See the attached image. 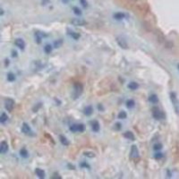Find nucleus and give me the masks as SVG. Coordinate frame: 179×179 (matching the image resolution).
Returning <instances> with one entry per match:
<instances>
[{
  "mask_svg": "<svg viewBox=\"0 0 179 179\" xmlns=\"http://www.w3.org/2000/svg\"><path fill=\"white\" fill-rule=\"evenodd\" d=\"M82 91H83V87L81 83L77 82L74 85V91H73V99L74 100H76L78 99L82 93Z\"/></svg>",
  "mask_w": 179,
  "mask_h": 179,
  "instance_id": "nucleus-1",
  "label": "nucleus"
},
{
  "mask_svg": "<svg viewBox=\"0 0 179 179\" xmlns=\"http://www.w3.org/2000/svg\"><path fill=\"white\" fill-rule=\"evenodd\" d=\"M152 117L156 120H161L165 117V115L158 107H152Z\"/></svg>",
  "mask_w": 179,
  "mask_h": 179,
  "instance_id": "nucleus-2",
  "label": "nucleus"
},
{
  "mask_svg": "<svg viewBox=\"0 0 179 179\" xmlns=\"http://www.w3.org/2000/svg\"><path fill=\"white\" fill-rule=\"evenodd\" d=\"M116 40H117V45H118L121 49H123V50H126V49H128L127 41H126V38H125L124 36H118V37H117Z\"/></svg>",
  "mask_w": 179,
  "mask_h": 179,
  "instance_id": "nucleus-3",
  "label": "nucleus"
},
{
  "mask_svg": "<svg viewBox=\"0 0 179 179\" xmlns=\"http://www.w3.org/2000/svg\"><path fill=\"white\" fill-rule=\"evenodd\" d=\"M70 131L73 133H83L85 131V125L83 124H75L70 126Z\"/></svg>",
  "mask_w": 179,
  "mask_h": 179,
  "instance_id": "nucleus-4",
  "label": "nucleus"
},
{
  "mask_svg": "<svg viewBox=\"0 0 179 179\" xmlns=\"http://www.w3.org/2000/svg\"><path fill=\"white\" fill-rule=\"evenodd\" d=\"M14 106H15V104H14V100L9 99V98L5 99V109L8 112H12L14 110Z\"/></svg>",
  "mask_w": 179,
  "mask_h": 179,
  "instance_id": "nucleus-5",
  "label": "nucleus"
},
{
  "mask_svg": "<svg viewBox=\"0 0 179 179\" xmlns=\"http://www.w3.org/2000/svg\"><path fill=\"white\" fill-rule=\"evenodd\" d=\"M170 100L174 105V107L176 109V112L179 115V101L177 98V94L175 92H171L170 93Z\"/></svg>",
  "mask_w": 179,
  "mask_h": 179,
  "instance_id": "nucleus-6",
  "label": "nucleus"
},
{
  "mask_svg": "<svg viewBox=\"0 0 179 179\" xmlns=\"http://www.w3.org/2000/svg\"><path fill=\"white\" fill-rule=\"evenodd\" d=\"M139 158V151L136 145H133L130 151V158L131 159H135Z\"/></svg>",
  "mask_w": 179,
  "mask_h": 179,
  "instance_id": "nucleus-7",
  "label": "nucleus"
},
{
  "mask_svg": "<svg viewBox=\"0 0 179 179\" xmlns=\"http://www.w3.org/2000/svg\"><path fill=\"white\" fill-rule=\"evenodd\" d=\"M71 24L75 26H84L87 24V22L82 18H73L71 20Z\"/></svg>",
  "mask_w": 179,
  "mask_h": 179,
  "instance_id": "nucleus-8",
  "label": "nucleus"
},
{
  "mask_svg": "<svg viewBox=\"0 0 179 179\" xmlns=\"http://www.w3.org/2000/svg\"><path fill=\"white\" fill-rule=\"evenodd\" d=\"M22 132L26 134V135H30V136H32L33 133H32V131L30 127V126L27 124V123H24L23 124V126H22Z\"/></svg>",
  "mask_w": 179,
  "mask_h": 179,
  "instance_id": "nucleus-9",
  "label": "nucleus"
},
{
  "mask_svg": "<svg viewBox=\"0 0 179 179\" xmlns=\"http://www.w3.org/2000/svg\"><path fill=\"white\" fill-rule=\"evenodd\" d=\"M14 44H15L16 47H18V48H19L20 50H24L25 49V42H24V40L23 39H21V38L16 39L15 41H14Z\"/></svg>",
  "mask_w": 179,
  "mask_h": 179,
  "instance_id": "nucleus-10",
  "label": "nucleus"
},
{
  "mask_svg": "<svg viewBox=\"0 0 179 179\" xmlns=\"http://www.w3.org/2000/svg\"><path fill=\"white\" fill-rule=\"evenodd\" d=\"M8 151V144L6 142H0V154H5Z\"/></svg>",
  "mask_w": 179,
  "mask_h": 179,
  "instance_id": "nucleus-11",
  "label": "nucleus"
},
{
  "mask_svg": "<svg viewBox=\"0 0 179 179\" xmlns=\"http://www.w3.org/2000/svg\"><path fill=\"white\" fill-rule=\"evenodd\" d=\"M91 129H92L93 132L98 133V132L100 131V124H99L98 121H96V120L91 121Z\"/></svg>",
  "mask_w": 179,
  "mask_h": 179,
  "instance_id": "nucleus-12",
  "label": "nucleus"
},
{
  "mask_svg": "<svg viewBox=\"0 0 179 179\" xmlns=\"http://www.w3.org/2000/svg\"><path fill=\"white\" fill-rule=\"evenodd\" d=\"M35 174H36V176L39 177V178H45V176H46V173H45V171L44 170H42V169H40V168H36L35 169Z\"/></svg>",
  "mask_w": 179,
  "mask_h": 179,
  "instance_id": "nucleus-13",
  "label": "nucleus"
},
{
  "mask_svg": "<svg viewBox=\"0 0 179 179\" xmlns=\"http://www.w3.org/2000/svg\"><path fill=\"white\" fill-rule=\"evenodd\" d=\"M83 113H84V115L87 116V117L91 116L92 113H93V107H92L91 106H87V107H85V108H84V110H83Z\"/></svg>",
  "mask_w": 179,
  "mask_h": 179,
  "instance_id": "nucleus-14",
  "label": "nucleus"
},
{
  "mask_svg": "<svg viewBox=\"0 0 179 179\" xmlns=\"http://www.w3.org/2000/svg\"><path fill=\"white\" fill-rule=\"evenodd\" d=\"M123 136H124L125 138H126L127 140H130V141H134V140H135V137H134L133 133L131 131H127V132L124 133H123Z\"/></svg>",
  "mask_w": 179,
  "mask_h": 179,
  "instance_id": "nucleus-15",
  "label": "nucleus"
},
{
  "mask_svg": "<svg viewBox=\"0 0 179 179\" xmlns=\"http://www.w3.org/2000/svg\"><path fill=\"white\" fill-rule=\"evenodd\" d=\"M59 140H60V142L63 144V145H65V146H68L69 145V141L67 140V138L66 137V136H64V135H60L59 136Z\"/></svg>",
  "mask_w": 179,
  "mask_h": 179,
  "instance_id": "nucleus-16",
  "label": "nucleus"
},
{
  "mask_svg": "<svg viewBox=\"0 0 179 179\" xmlns=\"http://www.w3.org/2000/svg\"><path fill=\"white\" fill-rule=\"evenodd\" d=\"M126 14H124V13H121V12H119V13H116L115 14H114V18L115 19H117V20H122V19H125L126 18Z\"/></svg>",
  "mask_w": 179,
  "mask_h": 179,
  "instance_id": "nucleus-17",
  "label": "nucleus"
},
{
  "mask_svg": "<svg viewBox=\"0 0 179 179\" xmlns=\"http://www.w3.org/2000/svg\"><path fill=\"white\" fill-rule=\"evenodd\" d=\"M128 88L132 91H135L139 88V84L135 82H131L129 84H128Z\"/></svg>",
  "mask_w": 179,
  "mask_h": 179,
  "instance_id": "nucleus-18",
  "label": "nucleus"
},
{
  "mask_svg": "<svg viewBox=\"0 0 179 179\" xmlns=\"http://www.w3.org/2000/svg\"><path fill=\"white\" fill-rule=\"evenodd\" d=\"M149 101H150V102L153 103V104H156V103L158 102V96H157V95L152 94V95H151V96L149 97Z\"/></svg>",
  "mask_w": 179,
  "mask_h": 179,
  "instance_id": "nucleus-19",
  "label": "nucleus"
},
{
  "mask_svg": "<svg viewBox=\"0 0 179 179\" xmlns=\"http://www.w3.org/2000/svg\"><path fill=\"white\" fill-rule=\"evenodd\" d=\"M7 119H8V117H7V115H6L5 113H2V114L0 115V123H1V124L5 123V122L7 121Z\"/></svg>",
  "mask_w": 179,
  "mask_h": 179,
  "instance_id": "nucleus-20",
  "label": "nucleus"
},
{
  "mask_svg": "<svg viewBox=\"0 0 179 179\" xmlns=\"http://www.w3.org/2000/svg\"><path fill=\"white\" fill-rule=\"evenodd\" d=\"M62 45H63V40H61V39L56 40L54 42V47H55V49H58V48H60Z\"/></svg>",
  "mask_w": 179,
  "mask_h": 179,
  "instance_id": "nucleus-21",
  "label": "nucleus"
},
{
  "mask_svg": "<svg viewBox=\"0 0 179 179\" xmlns=\"http://www.w3.org/2000/svg\"><path fill=\"white\" fill-rule=\"evenodd\" d=\"M68 34L74 39V40H79L80 39V37H81V35L79 34V33H76V32H74V31H70V32H68Z\"/></svg>",
  "mask_w": 179,
  "mask_h": 179,
  "instance_id": "nucleus-22",
  "label": "nucleus"
},
{
  "mask_svg": "<svg viewBox=\"0 0 179 179\" xmlns=\"http://www.w3.org/2000/svg\"><path fill=\"white\" fill-rule=\"evenodd\" d=\"M52 50H53V47L51 45H50V44H48V45H46L44 47V51H45L46 54H50L52 52Z\"/></svg>",
  "mask_w": 179,
  "mask_h": 179,
  "instance_id": "nucleus-23",
  "label": "nucleus"
},
{
  "mask_svg": "<svg viewBox=\"0 0 179 179\" xmlns=\"http://www.w3.org/2000/svg\"><path fill=\"white\" fill-rule=\"evenodd\" d=\"M126 107H127L128 108H132V107H134L135 102H134L133 100H128L127 101H126Z\"/></svg>",
  "mask_w": 179,
  "mask_h": 179,
  "instance_id": "nucleus-24",
  "label": "nucleus"
},
{
  "mask_svg": "<svg viewBox=\"0 0 179 179\" xmlns=\"http://www.w3.org/2000/svg\"><path fill=\"white\" fill-rule=\"evenodd\" d=\"M20 155H21L23 158H28V157H29L28 152H27V150H26L25 148L21 149V151H20Z\"/></svg>",
  "mask_w": 179,
  "mask_h": 179,
  "instance_id": "nucleus-25",
  "label": "nucleus"
},
{
  "mask_svg": "<svg viewBox=\"0 0 179 179\" xmlns=\"http://www.w3.org/2000/svg\"><path fill=\"white\" fill-rule=\"evenodd\" d=\"M117 117H118L119 119H125V118L127 117V114L125 111H121V112H119V114H118Z\"/></svg>",
  "mask_w": 179,
  "mask_h": 179,
  "instance_id": "nucleus-26",
  "label": "nucleus"
},
{
  "mask_svg": "<svg viewBox=\"0 0 179 179\" xmlns=\"http://www.w3.org/2000/svg\"><path fill=\"white\" fill-rule=\"evenodd\" d=\"M83 156H85V157H87V158H94L96 155H95L94 152H83Z\"/></svg>",
  "mask_w": 179,
  "mask_h": 179,
  "instance_id": "nucleus-27",
  "label": "nucleus"
},
{
  "mask_svg": "<svg viewBox=\"0 0 179 179\" xmlns=\"http://www.w3.org/2000/svg\"><path fill=\"white\" fill-rule=\"evenodd\" d=\"M7 80H8L9 82H14V81H15V75H14L13 73H9V74L7 75Z\"/></svg>",
  "mask_w": 179,
  "mask_h": 179,
  "instance_id": "nucleus-28",
  "label": "nucleus"
},
{
  "mask_svg": "<svg viewBox=\"0 0 179 179\" xmlns=\"http://www.w3.org/2000/svg\"><path fill=\"white\" fill-rule=\"evenodd\" d=\"M35 38H36V41H37V43H41V37H40V33H39V32H36L35 33Z\"/></svg>",
  "mask_w": 179,
  "mask_h": 179,
  "instance_id": "nucleus-29",
  "label": "nucleus"
},
{
  "mask_svg": "<svg viewBox=\"0 0 179 179\" xmlns=\"http://www.w3.org/2000/svg\"><path fill=\"white\" fill-rule=\"evenodd\" d=\"M73 10H74V13H75L76 15H82V12L78 7H74Z\"/></svg>",
  "mask_w": 179,
  "mask_h": 179,
  "instance_id": "nucleus-30",
  "label": "nucleus"
},
{
  "mask_svg": "<svg viewBox=\"0 0 179 179\" xmlns=\"http://www.w3.org/2000/svg\"><path fill=\"white\" fill-rule=\"evenodd\" d=\"M153 149L155 151H159V150H161V149H162V144H161V143H156V144L154 145Z\"/></svg>",
  "mask_w": 179,
  "mask_h": 179,
  "instance_id": "nucleus-31",
  "label": "nucleus"
},
{
  "mask_svg": "<svg viewBox=\"0 0 179 179\" xmlns=\"http://www.w3.org/2000/svg\"><path fill=\"white\" fill-rule=\"evenodd\" d=\"M163 157V154L160 153V152H158V153H156L154 155V158H156V159H159V158H161Z\"/></svg>",
  "mask_w": 179,
  "mask_h": 179,
  "instance_id": "nucleus-32",
  "label": "nucleus"
},
{
  "mask_svg": "<svg viewBox=\"0 0 179 179\" xmlns=\"http://www.w3.org/2000/svg\"><path fill=\"white\" fill-rule=\"evenodd\" d=\"M80 2H81V4H82V5L83 6V7H87L88 6V2L86 1V0H80Z\"/></svg>",
  "mask_w": 179,
  "mask_h": 179,
  "instance_id": "nucleus-33",
  "label": "nucleus"
},
{
  "mask_svg": "<svg viewBox=\"0 0 179 179\" xmlns=\"http://www.w3.org/2000/svg\"><path fill=\"white\" fill-rule=\"evenodd\" d=\"M80 167L81 168H90V166L86 163H81L80 164Z\"/></svg>",
  "mask_w": 179,
  "mask_h": 179,
  "instance_id": "nucleus-34",
  "label": "nucleus"
},
{
  "mask_svg": "<svg viewBox=\"0 0 179 179\" xmlns=\"http://www.w3.org/2000/svg\"><path fill=\"white\" fill-rule=\"evenodd\" d=\"M116 127H117V130H120V129L122 128V126H121V124H120V123H117V124H116Z\"/></svg>",
  "mask_w": 179,
  "mask_h": 179,
  "instance_id": "nucleus-35",
  "label": "nucleus"
},
{
  "mask_svg": "<svg viewBox=\"0 0 179 179\" xmlns=\"http://www.w3.org/2000/svg\"><path fill=\"white\" fill-rule=\"evenodd\" d=\"M52 178H58V179H61L62 177H58V174H54V177H52Z\"/></svg>",
  "mask_w": 179,
  "mask_h": 179,
  "instance_id": "nucleus-36",
  "label": "nucleus"
},
{
  "mask_svg": "<svg viewBox=\"0 0 179 179\" xmlns=\"http://www.w3.org/2000/svg\"><path fill=\"white\" fill-rule=\"evenodd\" d=\"M69 1H71V0H62V2H63V3H65V4H67Z\"/></svg>",
  "mask_w": 179,
  "mask_h": 179,
  "instance_id": "nucleus-37",
  "label": "nucleus"
},
{
  "mask_svg": "<svg viewBox=\"0 0 179 179\" xmlns=\"http://www.w3.org/2000/svg\"><path fill=\"white\" fill-rule=\"evenodd\" d=\"M13 56H17V53L15 51H13Z\"/></svg>",
  "mask_w": 179,
  "mask_h": 179,
  "instance_id": "nucleus-38",
  "label": "nucleus"
}]
</instances>
